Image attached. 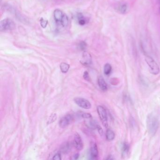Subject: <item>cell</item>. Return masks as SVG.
<instances>
[{"label": "cell", "mask_w": 160, "mask_h": 160, "mask_svg": "<svg viewBox=\"0 0 160 160\" xmlns=\"http://www.w3.org/2000/svg\"><path fill=\"white\" fill-rule=\"evenodd\" d=\"M53 159L54 160H61V154H60V153H57V154H56V155L54 156Z\"/></svg>", "instance_id": "obj_26"}, {"label": "cell", "mask_w": 160, "mask_h": 160, "mask_svg": "<svg viewBox=\"0 0 160 160\" xmlns=\"http://www.w3.org/2000/svg\"><path fill=\"white\" fill-rule=\"evenodd\" d=\"M112 71V66L109 63H106L104 67V73L106 75H109Z\"/></svg>", "instance_id": "obj_17"}, {"label": "cell", "mask_w": 160, "mask_h": 160, "mask_svg": "<svg viewBox=\"0 0 160 160\" xmlns=\"http://www.w3.org/2000/svg\"><path fill=\"white\" fill-rule=\"evenodd\" d=\"M80 62L84 65H90L92 63V57L91 54L87 52H84L82 56Z\"/></svg>", "instance_id": "obj_9"}, {"label": "cell", "mask_w": 160, "mask_h": 160, "mask_svg": "<svg viewBox=\"0 0 160 160\" xmlns=\"http://www.w3.org/2000/svg\"><path fill=\"white\" fill-rule=\"evenodd\" d=\"M146 63L149 67V71L152 74L157 75L160 72V68L157 63L151 57L146 56L145 58Z\"/></svg>", "instance_id": "obj_2"}, {"label": "cell", "mask_w": 160, "mask_h": 160, "mask_svg": "<svg viewBox=\"0 0 160 160\" xmlns=\"http://www.w3.org/2000/svg\"><path fill=\"white\" fill-rule=\"evenodd\" d=\"M106 137L108 141H112L114 140L115 138V134L112 130L108 129L106 131Z\"/></svg>", "instance_id": "obj_13"}, {"label": "cell", "mask_w": 160, "mask_h": 160, "mask_svg": "<svg viewBox=\"0 0 160 160\" xmlns=\"http://www.w3.org/2000/svg\"><path fill=\"white\" fill-rule=\"evenodd\" d=\"M90 156L92 159H97L98 156V150L97 145L93 143L90 148Z\"/></svg>", "instance_id": "obj_10"}, {"label": "cell", "mask_w": 160, "mask_h": 160, "mask_svg": "<svg viewBox=\"0 0 160 160\" xmlns=\"http://www.w3.org/2000/svg\"><path fill=\"white\" fill-rule=\"evenodd\" d=\"M78 47H79V48L80 50H82V51H84V50L86 49L87 44L85 42H81L79 43Z\"/></svg>", "instance_id": "obj_20"}, {"label": "cell", "mask_w": 160, "mask_h": 160, "mask_svg": "<svg viewBox=\"0 0 160 160\" xmlns=\"http://www.w3.org/2000/svg\"><path fill=\"white\" fill-rule=\"evenodd\" d=\"M107 160H113V159H114V158H113V156H108V158H107Z\"/></svg>", "instance_id": "obj_29"}, {"label": "cell", "mask_w": 160, "mask_h": 160, "mask_svg": "<svg viewBox=\"0 0 160 160\" xmlns=\"http://www.w3.org/2000/svg\"><path fill=\"white\" fill-rule=\"evenodd\" d=\"M73 118L71 115H67L65 117L61 118V120L59 121V126L60 127L64 128L66 127L70 124L71 122H72Z\"/></svg>", "instance_id": "obj_8"}, {"label": "cell", "mask_w": 160, "mask_h": 160, "mask_svg": "<svg viewBox=\"0 0 160 160\" xmlns=\"http://www.w3.org/2000/svg\"><path fill=\"white\" fill-rule=\"evenodd\" d=\"M79 156H80L79 154H78V153L76 154L75 155H74V156H73V159H74V160H77V159H78V158H79Z\"/></svg>", "instance_id": "obj_28"}, {"label": "cell", "mask_w": 160, "mask_h": 160, "mask_svg": "<svg viewBox=\"0 0 160 160\" xmlns=\"http://www.w3.org/2000/svg\"><path fill=\"white\" fill-rule=\"evenodd\" d=\"M73 145L78 151L81 150L83 148V143L80 134L75 133L73 140Z\"/></svg>", "instance_id": "obj_7"}, {"label": "cell", "mask_w": 160, "mask_h": 160, "mask_svg": "<svg viewBox=\"0 0 160 160\" xmlns=\"http://www.w3.org/2000/svg\"><path fill=\"white\" fill-rule=\"evenodd\" d=\"M127 9L128 7L127 4H123L119 7V10L122 14H125L127 10Z\"/></svg>", "instance_id": "obj_19"}, {"label": "cell", "mask_w": 160, "mask_h": 160, "mask_svg": "<svg viewBox=\"0 0 160 160\" xmlns=\"http://www.w3.org/2000/svg\"><path fill=\"white\" fill-rule=\"evenodd\" d=\"M15 27V24L11 19H4L1 21L0 30L1 31L12 30Z\"/></svg>", "instance_id": "obj_3"}, {"label": "cell", "mask_w": 160, "mask_h": 160, "mask_svg": "<svg viewBox=\"0 0 160 160\" xmlns=\"http://www.w3.org/2000/svg\"><path fill=\"white\" fill-rule=\"evenodd\" d=\"M82 117L83 118L85 119H91L92 118L91 115L90 114L88 113H85L82 115Z\"/></svg>", "instance_id": "obj_24"}, {"label": "cell", "mask_w": 160, "mask_h": 160, "mask_svg": "<svg viewBox=\"0 0 160 160\" xmlns=\"http://www.w3.org/2000/svg\"><path fill=\"white\" fill-rule=\"evenodd\" d=\"M70 69V65L65 63H62L60 64V69L63 73H66Z\"/></svg>", "instance_id": "obj_16"}, {"label": "cell", "mask_w": 160, "mask_h": 160, "mask_svg": "<svg viewBox=\"0 0 160 160\" xmlns=\"http://www.w3.org/2000/svg\"><path fill=\"white\" fill-rule=\"evenodd\" d=\"M83 77H84V79L85 80H86L87 81L90 80V77L89 76V73L87 72V71H86L84 73V75H83Z\"/></svg>", "instance_id": "obj_25"}, {"label": "cell", "mask_w": 160, "mask_h": 160, "mask_svg": "<svg viewBox=\"0 0 160 160\" xmlns=\"http://www.w3.org/2000/svg\"><path fill=\"white\" fill-rule=\"evenodd\" d=\"M57 118V115L56 114H53L51 115V116L49 117V119H48V124H51L53 123L56 120V119Z\"/></svg>", "instance_id": "obj_22"}, {"label": "cell", "mask_w": 160, "mask_h": 160, "mask_svg": "<svg viewBox=\"0 0 160 160\" xmlns=\"http://www.w3.org/2000/svg\"><path fill=\"white\" fill-rule=\"evenodd\" d=\"M98 83L100 88L103 91H105L108 89V86L104 79L103 77L100 76L98 78Z\"/></svg>", "instance_id": "obj_11"}, {"label": "cell", "mask_w": 160, "mask_h": 160, "mask_svg": "<svg viewBox=\"0 0 160 160\" xmlns=\"http://www.w3.org/2000/svg\"><path fill=\"white\" fill-rule=\"evenodd\" d=\"M159 5H160V0H159Z\"/></svg>", "instance_id": "obj_30"}, {"label": "cell", "mask_w": 160, "mask_h": 160, "mask_svg": "<svg viewBox=\"0 0 160 160\" xmlns=\"http://www.w3.org/2000/svg\"><path fill=\"white\" fill-rule=\"evenodd\" d=\"M129 150V146L127 143H124L122 146V151L124 154H126Z\"/></svg>", "instance_id": "obj_21"}, {"label": "cell", "mask_w": 160, "mask_h": 160, "mask_svg": "<svg viewBox=\"0 0 160 160\" xmlns=\"http://www.w3.org/2000/svg\"><path fill=\"white\" fill-rule=\"evenodd\" d=\"M70 145L69 143H65L61 147V151L63 153V154H66V153H68L69 151L70 150Z\"/></svg>", "instance_id": "obj_15"}, {"label": "cell", "mask_w": 160, "mask_h": 160, "mask_svg": "<svg viewBox=\"0 0 160 160\" xmlns=\"http://www.w3.org/2000/svg\"><path fill=\"white\" fill-rule=\"evenodd\" d=\"M77 19L78 23L80 25H85L87 23V19L81 13H79V14L77 15Z\"/></svg>", "instance_id": "obj_14"}, {"label": "cell", "mask_w": 160, "mask_h": 160, "mask_svg": "<svg viewBox=\"0 0 160 160\" xmlns=\"http://www.w3.org/2000/svg\"><path fill=\"white\" fill-rule=\"evenodd\" d=\"M97 110L103 125L105 127H108V116L106 109L103 106H98L97 108Z\"/></svg>", "instance_id": "obj_5"}, {"label": "cell", "mask_w": 160, "mask_h": 160, "mask_svg": "<svg viewBox=\"0 0 160 160\" xmlns=\"http://www.w3.org/2000/svg\"><path fill=\"white\" fill-rule=\"evenodd\" d=\"M68 22H69V20H68V18L66 15H63V16L62 19L61 20V25H62L63 27H66L68 25Z\"/></svg>", "instance_id": "obj_18"}, {"label": "cell", "mask_w": 160, "mask_h": 160, "mask_svg": "<svg viewBox=\"0 0 160 160\" xmlns=\"http://www.w3.org/2000/svg\"><path fill=\"white\" fill-rule=\"evenodd\" d=\"M96 129L98 130V132H99V133H100V134L101 135H103V129H102V128H101V127H100V125H97Z\"/></svg>", "instance_id": "obj_27"}, {"label": "cell", "mask_w": 160, "mask_h": 160, "mask_svg": "<svg viewBox=\"0 0 160 160\" xmlns=\"http://www.w3.org/2000/svg\"><path fill=\"white\" fill-rule=\"evenodd\" d=\"M48 23V22L46 20L43 19H41V20H40V25L43 28H46L47 27Z\"/></svg>", "instance_id": "obj_23"}, {"label": "cell", "mask_w": 160, "mask_h": 160, "mask_svg": "<svg viewBox=\"0 0 160 160\" xmlns=\"http://www.w3.org/2000/svg\"><path fill=\"white\" fill-rule=\"evenodd\" d=\"M4 8L7 11H9L10 13H12L14 15L16 19L19 21H21L23 23H27V20L24 16L21 14L19 11H17L15 8H13L12 6L9 4H6L4 6Z\"/></svg>", "instance_id": "obj_4"}, {"label": "cell", "mask_w": 160, "mask_h": 160, "mask_svg": "<svg viewBox=\"0 0 160 160\" xmlns=\"http://www.w3.org/2000/svg\"><path fill=\"white\" fill-rule=\"evenodd\" d=\"M62 11L60 10H56L54 12V19L57 22H61L63 16Z\"/></svg>", "instance_id": "obj_12"}, {"label": "cell", "mask_w": 160, "mask_h": 160, "mask_svg": "<svg viewBox=\"0 0 160 160\" xmlns=\"http://www.w3.org/2000/svg\"><path fill=\"white\" fill-rule=\"evenodd\" d=\"M147 126L149 134L154 136L159 128V121L158 118L152 114L148 115L147 119Z\"/></svg>", "instance_id": "obj_1"}, {"label": "cell", "mask_w": 160, "mask_h": 160, "mask_svg": "<svg viewBox=\"0 0 160 160\" xmlns=\"http://www.w3.org/2000/svg\"><path fill=\"white\" fill-rule=\"evenodd\" d=\"M75 103L79 107L86 109H88L91 108L92 105L91 103L87 100L84 98L77 97L74 99Z\"/></svg>", "instance_id": "obj_6"}]
</instances>
